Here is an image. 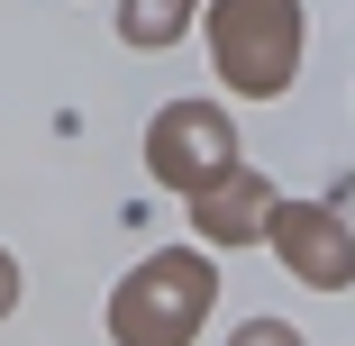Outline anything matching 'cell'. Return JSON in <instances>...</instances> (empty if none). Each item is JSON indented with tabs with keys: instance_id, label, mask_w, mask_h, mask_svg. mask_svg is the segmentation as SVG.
Returning <instances> with one entry per match:
<instances>
[{
	"instance_id": "cell-3",
	"label": "cell",
	"mask_w": 355,
	"mask_h": 346,
	"mask_svg": "<svg viewBox=\"0 0 355 346\" xmlns=\"http://www.w3.org/2000/svg\"><path fill=\"white\" fill-rule=\"evenodd\" d=\"M146 164H155L173 191H209V182L237 164V128L209 110V101H173V110L146 128Z\"/></svg>"
},
{
	"instance_id": "cell-4",
	"label": "cell",
	"mask_w": 355,
	"mask_h": 346,
	"mask_svg": "<svg viewBox=\"0 0 355 346\" xmlns=\"http://www.w3.org/2000/svg\"><path fill=\"white\" fill-rule=\"evenodd\" d=\"M264 237L282 246V264H301L319 292L346 283V219L337 210H264Z\"/></svg>"
},
{
	"instance_id": "cell-8",
	"label": "cell",
	"mask_w": 355,
	"mask_h": 346,
	"mask_svg": "<svg viewBox=\"0 0 355 346\" xmlns=\"http://www.w3.org/2000/svg\"><path fill=\"white\" fill-rule=\"evenodd\" d=\"M10 301H19V264L0 255V310H10Z\"/></svg>"
},
{
	"instance_id": "cell-7",
	"label": "cell",
	"mask_w": 355,
	"mask_h": 346,
	"mask_svg": "<svg viewBox=\"0 0 355 346\" xmlns=\"http://www.w3.org/2000/svg\"><path fill=\"white\" fill-rule=\"evenodd\" d=\"M228 346H301V337H292V328H282V319H246V328H237Z\"/></svg>"
},
{
	"instance_id": "cell-2",
	"label": "cell",
	"mask_w": 355,
	"mask_h": 346,
	"mask_svg": "<svg viewBox=\"0 0 355 346\" xmlns=\"http://www.w3.org/2000/svg\"><path fill=\"white\" fill-rule=\"evenodd\" d=\"M209 46H219V73L264 101V92L292 83L301 10H292V0H219V10H209Z\"/></svg>"
},
{
	"instance_id": "cell-1",
	"label": "cell",
	"mask_w": 355,
	"mask_h": 346,
	"mask_svg": "<svg viewBox=\"0 0 355 346\" xmlns=\"http://www.w3.org/2000/svg\"><path fill=\"white\" fill-rule=\"evenodd\" d=\"M200 319H209V264L200 255H146L110 301L119 346H182Z\"/></svg>"
},
{
	"instance_id": "cell-5",
	"label": "cell",
	"mask_w": 355,
	"mask_h": 346,
	"mask_svg": "<svg viewBox=\"0 0 355 346\" xmlns=\"http://www.w3.org/2000/svg\"><path fill=\"white\" fill-rule=\"evenodd\" d=\"M264 210H273V191H264L255 173H237V164L209 182V191H191V228H200V237H219V246L255 237V228H264Z\"/></svg>"
},
{
	"instance_id": "cell-6",
	"label": "cell",
	"mask_w": 355,
	"mask_h": 346,
	"mask_svg": "<svg viewBox=\"0 0 355 346\" xmlns=\"http://www.w3.org/2000/svg\"><path fill=\"white\" fill-rule=\"evenodd\" d=\"M119 28H128V46H173L191 28V0H128Z\"/></svg>"
}]
</instances>
